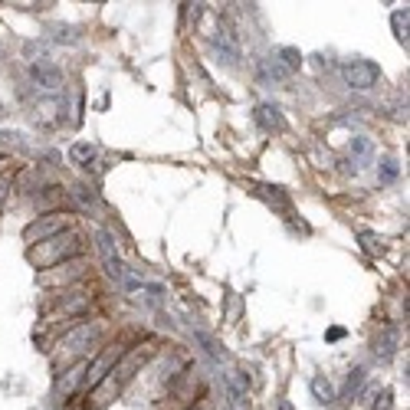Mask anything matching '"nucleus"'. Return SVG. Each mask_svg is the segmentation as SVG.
<instances>
[{
    "label": "nucleus",
    "instance_id": "obj_1",
    "mask_svg": "<svg viewBox=\"0 0 410 410\" xmlns=\"http://www.w3.org/2000/svg\"><path fill=\"white\" fill-rule=\"evenodd\" d=\"M377 66L371 60H355L345 66V79H348V86L351 89H371L377 82Z\"/></svg>",
    "mask_w": 410,
    "mask_h": 410
},
{
    "label": "nucleus",
    "instance_id": "obj_2",
    "mask_svg": "<svg viewBox=\"0 0 410 410\" xmlns=\"http://www.w3.org/2000/svg\"><path fill=\"white\" fill-rule=\"evenodd\" d=\"M99 247H102V257H105V266H109V273L115 276L119 282H125L129 289H138V282L129 276V269H125V263L119 259V253L112 249V237H109V233H99Z\"/></svg>",
    "mask_w": 410,
    "mask_h": 410
},
{
    "label": "nucleus",
    "instance_id": "obj_3",
    "mask_svg": "<svg viewBox=\"0 0 410 410\" xmlns=\"http://www.w3.org/2000/svg\"><path fill=\"white\" fill-rule=\"evenodd\" d=\"M30 76L36 79V86H43V89H60L63 86L60 69H53V66H33L30 69Z\"/></svg>",
    "mask_w": 410,
    "mask_h": 410
},
{
    "label": "nucleus",
    "instance_id": "obj_4",
    "mask_svg": "<svg viewBox=\"0 0 410 410\" xmlns=\"http://www.w3.org/2000/svg\"><path fill=\"white\" fill-rule=\"evenodd\" d=\"M214 46H217V53L223 56V63H237L239 60V50H237V43L230 40V33H223V30H220V33L214 36Z\"/></svg>",
    "mask_w": 410,
    "mask_h": 410
},
{
    "label": "nucleus",
    "instance_id": "obj_5",
    "mask_svg": "<svg viewBox=\"0 0 410 410\" xmlns=\"http://www.w3.org/2000/svg\"><path fill=\"white\" fill-rule=\"evenodd\" d=\"M257 122L263 125V129H282V115H279V109L276 105H259L257 109Z\"/></svg>",
    "mask_w": 410,
    "mask_h": 410
},
{
    "label": "nucleus",
    "instance_id": "obj_6",
    "mask_svg": "<svg viewBox=\"0 0 410 410\" xmlns=\"http://www.w3.org/2000/svg\"><path fill=\"white\" fill-rule=\"evenodd\" d=\"M312 394H315V401L318 404H332L335 401V387H332V381L328 377H312Z\"/></svg>",
    "mask_w": 410,
    "mask_h": 410
},
{
    "label": "nucleus",
    "instance_id": "obj_7",
    "mask_svg": "<svg viewBox=\"0 0 410 410\" xmlns=\"http://www.w3.org/2000/svg\"><path fill=\"white\" fill-rule=\"evenodd\" d=\"M69 158L76 164H89L95 158V148L92 145H72V151H69Z\"/></svg>",
    "mask_w": 410,
    "mask_h": 410
},
{
    "label": "nucleus",
    "instance_id": "obj_8",
    "mask_svg": "<svg viewBox=\"0 0 410 410\" xmlns=\"http://www.w3.org/2000/svg\"><path fill=\"white\" fill-rule=\"evenodd\" d=\"M259 72H263L266 79H282V76H286V66H276L273 60H266L263 66H259Z\"/></svg>",
    "mask_w": 410,
    "mask_h": 410
},
{
    "label": "nucleus",
    "instance_id": "obj_9",
    "mask_svg": "<svg viewBox=\"0 0 410 410\" xmlns=\"http://www.w3.org/2000/svg\"><path fill=\"white\" fill-rule=\"evenodd\" d=\"M197 342L204 345V348H207V355H210V358H220V355H223V351H220V348H217V342H214V338H210V335H204V332H197Z\"/></svg>",
    "mask_w": 410,
    "mask_h": 410
},
{
    "label": "nucleus",
    "instance_id": "obj_10",
    "mask_svg": "<svg viewBox=\"0 0 410 410\" xmlns=\"http://www.w3.org/2000/svg\"><path fill=\"white\" fill-rule=\"evenodd\" d=\"M361 381H365V367H355L348 374V394H355L361 387Z\"/></svg>",
    "mask_w": 410,
    "mask_h": 410
},
{
    "label": "nucleus",
    "instance_id": "obj_11",
    "mask_svg": "<svg viewBox=\"0 0 410 410\" xmlns=\"http://www.w3.org/2000/svg\"><path fill=\"white\" fill-rule=\"evenodd\" d=\"M282 56H286V72L299 66V53H296V50H282Z\"/></svg>",
    "mask_w": 410,
    "mask_h": 410
},
{
    "label": "nucleus",
    "instance_id": "obj_12",
    "mask_svg": "<svg viewBox=\"0 0 410 410\" xmlns=\"http://www.w3.org/2000/svg\"><path fill=\"white\" fill-rule=\"evenodd\" d=\"M355 151H358V154H367V151H371V145H367L365 138H358V141H355Z\"/></svg>",
    "mask_w": 410,
    "mask_h": 410
}]
</instances>
